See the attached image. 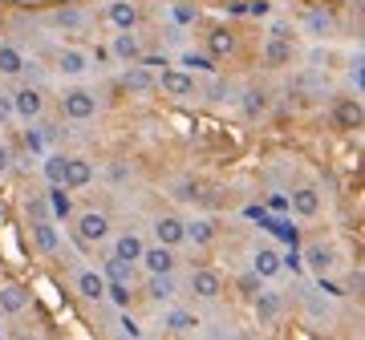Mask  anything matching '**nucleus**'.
Instances as JSON below:
<instances>
[{"label":"nucleus","instance_id":"6e6552de","mask_svg":"<svg viewBox=\"0 0 365 340\" xmlns=\"http://www.w3.org/2000/svg\"><path fill=\"white\" fill-rule=\"evenodd\" d=\"M138 263H143L146 272H175V248H167V243H155V248H143V255H138Z\"/></svg>","mask_w":365,"mask_h":340},{"label":"nucleus","instance_id":"4c0bfd02","mask_svg":"<svg viewBox=\"0 0 365 340\" xmlns=\"http://www.w3.org/2000/svg\"><path fill=\"white\" fill-rule=\"evenodd\" d=\"M260 288H264V280H260V275H256V272H248V275H244V280H240V292H244L248 300H252V296H256V292H260Z\"/></svg>","mask_w":365,"mask_h":340},{"label":"nucleus","instance_id":"393cba45","mask_svg":"<svg viewBox=\"0 0 365 340\" xmlns=\"http://www.w3.org/2000/svg\"><path fill=\"white\" fill-rule=\"evenodd\" d=\"M182 239H187V243H195V248H207L211 239H215V223H211V219L182 223Z\"/></svg>","mask_w":365,"mask_h":340},{"label":"nucleus","instance_id":"a18cd8bd","mask_svg":"<svg viewBox=\"0 0 365 340\" xmlns=\"http://www.w3.org/2000/svg\"><path fill=\"white\" fill-rule=\"evenodd\" d=\"M317 85H321V78H317V73H304V78H300V90H317Z\"/></svg>","mask_w":365,"mask_h":340},{"label":"nucleus","instance_id":"a878e982","mask_svg":"<svg viewBox=\"0 0 365 340\" xmlns=\"http://www.w3.org/2000/svg\"><path fill=\"white\" fill-rule=\"evenodd\" d=\"M110 25L134 28L138 25V4H134V0H110Z\"/></svg>","mask_w":365,"mask_h":340},{"label":"nucleus","instance_id":"37998d69","mask_svg":"<svg viewBox=\"0 0 365 340\" xmlns=\"http://www.w3.org/2000/svg\"><path fill=\"white\" fill-rule=\"evenodd\" d=\"M349 81H353V90H361V57L353 61V69H349Z\"/></svg>","mask_w":365,"mask_h":340},{"label":"nucleus","instance_id":"c9c22d12","mask_svg":"<svg viewBox=\"0 0 365 340\" xmlns=\"http://www.w3.org/2000/svg\"><path fill=\"white\" fill-rule=\"evenodd\" d=\"M25 215H29L33 223H37V219H49V203H45V195H33V198H29V203H25Z\"/></svg>","mask_w":365,"mask_h":340},{"label":"nucleus","instance_id":"a211bd4d","mask_svg":"<svg viewBox=\"0 0 365 340\" xmlns=\"http://www.w3.org/2000/svg\"><path fill=\"white\" fill-rule=\"evenodd\" d=\"M45 203H49V219H53V223H66L69 215H73V203H69V186H61V183H53V186H49Z\"/></svg>","mask_w":365,"mask_h":340},{"label":"nucleus","instance_id":"ddd939ff","mask_svg":"<svg viewBox=\"0 0 365 340\" xmlns=\"http://www.w3.org/2000/svg\"><path fill=\"white\" fill-rule=\"evenodd\" d=\"M90 65H93V57L86 49H69V45H66V49L57 53V69H61L66 78H81Z\"/></svg>","mask_w":365,"mask_h":340},{"label":"nucleus","instance_id":"bb28decb","mask_svg":"<svg viewBox=\"0 0 365 340\" xmlns=\"http://www.w3.org/2000/svg\"><path fill=\"white\" fill-rule=\"evenodd\" d=\"M143 248H146V243L134 235V231H126V235H118V239H114V255H118V260H126V263H138Z\"/></svg>","mask_w":365,"mask_h":340},{"label":"nucleus","instance_id":"412c9836","mask_svg":"<svg viewBox=\"0 0 365 340\" xmlns=\"http://www.w3.org/2000/svg\"><path fill=\"white\" fill-rule=\"evenodd\" d=\"M304 33H313V37H333L337 33V21L329 9H309L304 13Z\"/></svg>","mask_w":365,"mask_h":340},{"label":"nucleus","instance_id":"79ce46f5","mask_svg":"<svg viewBox=\"0 0 365 340\" xmlns=\"http://www.w3.org/2000/svg\"><path fill=\"white\" fill-rule=\"evenodd\" d=\"M9 170H13V150L0 142V174H9Z\"/></svg>","mask_w":365,"mask_h":340},{"label":"nucleus","instance_id":"e433bc0d","mask_svg":"<svg viewBox=\"0 0 365 340\" xmlns=\"http://www.w3.org/2000/svg\"><path fill=\"white\" fill-rule=\"evenodd\" d=\"M118 332H122V336H130V340H138V336H143V328H138V320H130V316H126V308H122V320H118Z\"/></svg>","mask_w":365,"mask_h":340},{"label":"nucleus","instance_id":"7c9ffc66","mask_svg":"<svg viewBox=\"0 0 365 340\" xmlns=\"http://www.w3.org/2000/svg\"><path fill=\"white\" fill-rule=\"evenodd\" d=\"M240 110H244V118H260L264 110H268V93H264V90H248V93H244V102H240Z\"/></svg>","mask_w":365,"mask_h":340},{"label":"nucleus","instance_id":"c03bdc74","mask_svg":"<svg viewBox=\"0 0 365 340\" xmlns=\"http://www.w3.org/2000/svg\"><path fill=\"white\" fill-rule=\"evenodd\" d=\"M309 312H313V316H329V308H325V300H317V296H309Z\"/></svg>","mask_w":365,"mask_h":340},{"label":"nucleus","instance_id":"423d86ee","mask_svg":"<svg viewBox=\"0 0 365 340\" xmlns=\"http://www.w3.org/2000/svg\"><path fill=\"white\" fill-rule=\"evenodd\" d=\"M220 292H223L220 272H211V267H195V272H191V296H195V300H215Z\"/></svg>","mask_w":365,"mask_h":340},{"label":"nucleus","instance_id":"f704fd0d","mask_svg":"<svg viewBox=\"0 0 365 340\" xmlns=\"http://www.w3.org/2000/svg\"><path fill=\"white\" fill-rule=\"evenodd\" d=\"M309 267H313L317 275L329 272V267H333V251L329 248H309Z\"/></svg>","mask_w":365,"mask_h":340},{"label":"nucleus","instance_id":"b1692460","mask_svg":"<svg viewBox=\"0 0 365 340\" xmlns=\"http://www.w3.org/2000/svg\"><path fill=\"white\" fill-rule=\"evenodd\" d=\"M280 255H276L272 248H256V255H252V272L260 275V280H272V275H280Z\"/></svg>","mask_w":365,"mask_h":340},{"label":"nucleus","instance_id":"c756f323","mask_svg":"<svg viewBox=\"0 0 365 340\" xmlns=\"http://www.w3.org/2000/svg\"><path fill=\"white\" fill-rule=\"evenodd\" d=\"M21 65H25L21 49H13V45H4V41H0V73H4V78H16Z\"/></svg>","mask_w":365,"mask_h":340},{"label":"nucleus","instance_id":"2f4dec72","mask_svg":"<svg viewBox=\"0 0 365 340\" xmlns=\"http://www.w3.org/2000/svg\"><path fill=\"white\" fill-rule=\"evenodd\" d=\"M41 170H45V179H49V186H53V183H61V174H66V154H61V150H53V154H45ZM61 186H66V183H61Z\"/></svg>","mask_w":365,"mask_h":340},{"label":"nucleus","instance_id":"f257e3e1","mask_svg":"<svg viewBox=\"0 0 365 340\" xmlns=\"http://www.w3.org/2000/svg\"><path fill=\"white\" fill-rule=\"evenodd\" d=\"M41 110H45V93H41V85H21V90L13 93V114L21 122H37Z\"/></svg>","mask_w":365,"mask_h":340},{"label":"nucleus","instance_id":"4468645a","mask_svg":"<svg viewBox=\"0 0 365 340\" xmlns=\"http://www.w3.org/2000/svg\"><path fill=\"white\" fill-rule=\"evenodd\" d=\"M150 231H155V239L158 243H167V248L187 243V239H182V219H175V215H158V219L150 223Z\"/></svg>","mask_w":365,"mask_h":340},{"label":"nucleus","instance_id":"de8ad7c7","mask_svg":"<svg viewBox=\"0 0 365 340\" xmlns=\"http://www.w3.org/2000/svg\"><path fill=\"white\" fill-rule=\"evenodd\" d=\"M4 336H9V332H4V324H0V340H4Z\"/></svg>","mask_w":365,"mask_h":340},{"label":"nucleus","instance_id":"58836bf2","mask_svg":"<svg viewBox=\"0 0 365 340\" xmlns=\"http://www.w3.org/2000/svg\"><path fill=\"white\" fill-rule=\"evenodd\" d=\"M175 198H199V186L191 179H182V183H175Z\"/></svg>","mask_w":365,"mask_h":340},{"label":"nucleus","instance_id":"72a5a7b5","mask_svg":"<svg viewBox=\"0 0 365 340\" xmlns=\"http://www.w3.org/2000/svg\"><path fill=\"white\" fill-rule=\"evenodd\" d=\"M182 65L191 69V73H211V69H215V57H207V53H182Z\"/></svg>","mask_w":365,"mask_h":340},{"label":"nucleus","instance_id":"dca6fc26","mask_svg":"<svg viewBox=\"0 0 365 340\" xmlns=\"http://www.w3.org/2000/svg\"><path fill=\"white\" fill-rule=\"evenodd\" d=\"M252 304H256V320H260V324H272L276 316L284 312V300H280V292H256V296H252Z\"/></svg>","mask_w":365,"mask_h":340},{"label":"nucleus","instance_id":"ea45409f","mask_svg":"<svg viewBox=\"0 0 365 340\" xmlns=\"http://www.w3.org/2000/svg\"><path fill=\"white\" fill-rule=\"evenodd\" d=\"M13 93H0V122H13Z\"/></svg>","mask_w":365,"mask_h":340},{"label":"nucleus","instance_id":"7ed1b4c3","mask_svg":"<svg viewBox=\"0 0 365 340\" xmlns=\"http://www.w3.org/2000/svg\"><path fill=\"white\" fill-rule=\"evenodd\" d=\"M78 239L81 243H106L110 239V215H102V211L78 215Z\"/></svg>","mask_w":365,"mask_h":340},{"label":"nucleus","instance_id":"6ab92c4d","mask_svg":"<svg viewBox=\"0 0 365 340\" xmlns=\"http://www.w3.org/2000/svg\"><path fill=\"white\" fill-rule=\"evenodd\" d=\"M333 122H337V130H357L361 126V102L357 97H341L337 110H333Z\"/></svg>","mask_w":365,"mask_h":340},{"label":"nucleus","instance_id":"5701e85b","mask_svg":"<svg viewBox=\"0 0 365 340\" xmlns=\"http://www.w3.org/2000/svg\"><path fill=\"white\" fill-rule=\"evenodd\" d=\"M114 57L118 61H138V53H143V45H138V37H134V28H118L114 33Z\"/></svg>","mask_w":365,"mask_h":340},{"label":"nucleus","instance_id":"49530a36","mask_svg":"<svg viewBox=\"0 0 365 340\" xmlns=\"http://www.w3.org/2000/svg\"><path fill=\"white\" fill-rule=\"evenodd\" d=\"M175 21H179V25H187V21H195V9H179V13H175Z\"/></svg>","mask_w":365,"mask_h":340},{"label":"nucleus","instance_id":"aec40b11","mask_svg":"<svg viewBox=\"0 0 365 340\" xmlns=\"http://www.w3.org/2000/svg\"><path fill=\"white\" fill-rule=\"evenodd\" d=\"M78 296L90 304L106 300V275L102 272H78Z\"/></svg>","mask_w":365,"mask_h":340},{"label":"nucleus","instance_id":"f8f14e48","mask_svg":"<svg viewBox=\"0 0 365 340\" xmlns=\"http://www.w3.org/2000/svg\"><path fill=\"white\" fill-rule=\"evenodd\" d=\"M53 25L61 28V33H86V28L93 25V16L86 13V9H78V4H69V9H57Z\"/></svg>","mask_w":365,"mask_h":340},{"label":"nucleus","instance_id":"473e14b6","mask_svg":"<svg viewBox=\"0 0 365 340\" xmlns=\"http://www.w3.org/2000/svg\"><path fill=\"white\" fill-rule=\"evenodd\" d=\"M130 267H134V263L110 255V260H106V267H102V275H106V280H126V284H130Z\"/></svg>","mask_w":365,"mask_h":340},{"label":"nucleus","instance_id":"c85d7f7f","mask_svg":"<svg viewBox=\"0 0 365 340\" xmlns=\"http://www.w3.org/2000/svg\"><path fill=\"white\" fill-rule=\"evenodd\" d=\"M106 300L114 304V308H130V300H134L130 284L126 280H106Z\"/></svg>","mask_w":365,"mask_h":340},{"label":"nucleus","instance_id":"9b49d317","mask_svg":"<svg viewBox=\"0 0 365 340\" xmlns=\"http://www.w3.org/2000/svg\"><path fill=\"white\" fill-rule=\"evenodd\" d=\"M61 183L69 191H81V186L93 183V162L90 158H66V174H61Z\"/></svg>","mask_w":365,"mask_h":340},{"label":"nucleus","instance_id":"39448f33","mask_svg":"<svg viewBox=\"0 0 365 340\" xmlns=\"http://www.w3.org/2000/svg\"><path fill=\"white\" fill-rule=\"evenodd\" d=\"M158 85H163V93H170V97H195V73H191V69H163Z\"/></svg>","mask_w":365,"mask_h":340},{"label":"nucleus","instance_id":"4be33fe9","mask_svg":"<svg viewBox=\"0 0 365 340\" xmlns=\"http://www.w3.org/2000/svg\"><path fill=\"white\" fill-rule=\"evenodd\" d=\"M264 61H268V69L292 65V45H288V37H268V45H264Z\"/></svg>","mask_w":365,"mask_h":340},{"label":"nucleus","instance_id":"9d476101","mask_svg":"<svg viewBox=\"0 0 365 340\" xmlns=\"http://www.w3.org/2000/svg\"><path fill=\"white\" fill-rule=\"evenodd\" d=\"M146 296H150L155 304H170V300H175V296H179V280H175V272H155V275H150Z\"/></svg>","mask_w":365,"mask_h":340},{"label":"nucleus","instance_id":"cd10ccee","mask_svg":"<svg viewBox=\"0 0 365 340\" xmlns=\"http://www.w3.org/2000/svg\"><path fill=\"white\" fill-rule=\"evenodd\" d=\"M232 53H235V33H227V28L207 33V57H232Z\"/></svg>","mask_w":365,"mask_h":340},{"label":"nucleus","instance_id":"0eeeda50","mask_svg":"<svg viewBox=\"0 0 365 340\" xmlns=\"http://www.w3.org/2000/svg\"><path fill=\"white\" fill-rule=\"evenodd\" d=\"M158 324H163V332H167V336H191V332L199 328V316L191 312V308H170Z\"/></svg>","mask_w":365,"mask_h":340},{"label":"nucleus","instance_id":"f3484780","mask_svg":"<svg viewBox=\"0 0 365 340\" xmlns=\"http://www.w3.org/2000/svg\"><path fill=\"white\" fill-rule=\"evenodd\" d=\"M292 211H297L300 219H313V215H321V191L317 186H300V191H292Z\"/></svg>","mask_w":365,"mask_h":340},{"label":"nucleus","instance_id":"1a4fd4ad","mask_svg":"<svg viewBox=\"0 0 365 340\" xmlns=\"http://www.w3.org/2000/svg\"><path fill=\"white\" fill-rule=\"evenodd\" d=\"M29 304H33V296H29L25 284H4L0 288V312L4 316H21Z\"/></svg>","mask_w":365,"mask_h":340},{"label":"nucleus","instance_id":"a19ab883","mask_svg":"<svg viewBox=\"0 0 365 340\" xmlns=\"http://www.w3.org/2000/svg\"><path fill=\"white\" fill-rule=\"evenodd\" d=\"M126 179H130V166L126 162H114L110 166V183H126Z\"/></svg>","mask_w":365,"mask_h":340},{"label":"nucleus","instance_id":"2eb2a0df","mask_svg":"<svg viewBox=\"0 0 365 340\" xmlns=\"http://www.w3.org/2000/svg\"><path fill=\"white\" fill-rule=\"evenodd\" d=\"M33 243H37L41 255H53V251L61 248V231H57V223H53V219H37V223H33Z\"/></svg>","mask_w":365,"mask_h":340},{"label":"nucleus","instance_id":"f03ea898","mask_svg":"<svg viewBox=\"0 0 365 340\" xmlns=\"http://www.w3.org/2000/svg\"><path fill=\"white\" fill-rule=\"evenodd\" d=\"M61 114H66L69 122H90L93 114H98V97H93L90 90H73L61 97Z\"/></svg>","mask_w":365,"mask_h":340},{"label":"nucleus","instance_id":"20e7f679","mask_svg":"<svg viewBox=\"0 0 365 340\" xmlns=\"http://www.w3.org/2000/svg\"><path fill=\"white\" fill-rule=\"evenodd\" d=\"M158 85L155 69H146L143 61H126V69H122V90L126 93H150Z\"/></svg>","mask_w":365,"mask_h":340}]
</instances>
